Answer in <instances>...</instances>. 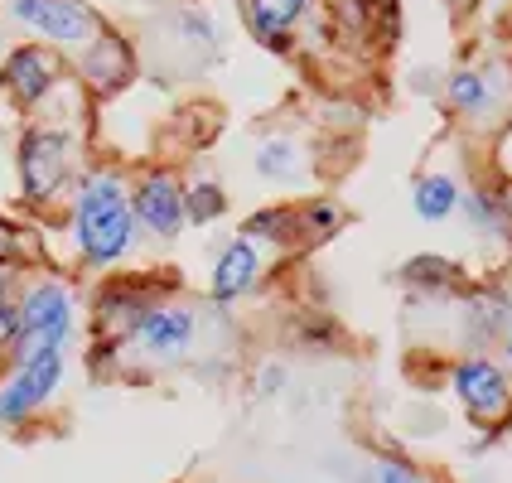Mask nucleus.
<instances>
[{
	"instance_id": "nucleus-1",
	"label": "nucleus",
	"mask_w": 512,
	"mask_h": 483,
	"mask_svg": "<svg viewBox=\"0 0 512 483\" xmlns=\"http://www.w3.org/2000/svg\"><path fill=\"white\" fill-rule=\"evenodd\" d=\"M63 232L73 266L87 276H112L141 247V228L131 213V174L97 160L83 165L68 199H63Z\"/></svg>"
},
{
	"instance_id": "nucleus-16",
	"label": "nucleus",
	"mask_w": 512,
	"mask_h": 483,
	"mask_svg": "<svg viewBox=\"0 0 512 483\" xmlns=\"http://www.w3.org/2000/svg\"><path fill=\"white\" fill-rule=\"evenodd\" d=\"M401 285H411L416 295H464L469 290V276L455 256L440 252H421L401 266Z\"/></svg>"
},
{
	"instance_id": "nucleus-28",
	"label": "nucleus",
	"mask_w": 512,
	"mask_h": 483,
	"mask_svg": "<svg viewBox=\"0 0 512 483\" xmlns=\"http://www.w3.org/2000/svg\"><path fill=\"white\" fill-rule=\"evenodd\" d=\"M281 377H285L281 368H266L261 372V392H266V397H276V392H281Z\"/></svg>"
},
{
	"instance_id": "nucleus-24",
	"label": "nucleus",
	"mask_w": 512,
	"mask_h": 483,
	"mask_svg": "<svg viewBox=\"0 0 512 483\" xmlns=\"http://www.w3.org/2000/svg\"><path fill=\"white\" fill-rule=\"evenodd\" d=\"M459 208L469 213V228L479 232V237H503V218H498V208H493V199H488V189H474V194H464L459 199Z\"/></svg>"
},
{
	"instance_id": "nucleus-21",
	"label": "nucleus",
	"mask_w": 512,
	"mask_h": 483,
	"mask_svg": "<svg viewBox=\"0 0 512 483\" xmlns=\"http://www.w3.org/2000/svg\"><path fill=\"white\" fill-rule=\"evenodd\" d=\"M295 208H300V237H305V247H319V242L339 237L343 223H348V208L339 199H329V194L300 199Z\"/></svg>"
},
{
	"instance_id": "nucleus-17",
	"label": "nucleus",
	"mask_w": 512,
	"mask_h": 483,
	"mask_svg": "<svg viewBox=\"0 0 512 483\" xmlns=\"http://www.w3.org/2000/svg\"><path fill=\"white\" fill-rule=\"evenodd\" d=\"M237 232L252 237L256 247H305V237H300V208H295V203H266V208H252Z\"/></svg>"
},
{
	"instance_id": "nucleus-2",
	"label": "nucleus",
	"mask_w": 512,
	"mask_h": 483,
	"mask_svg": "<svg viewBox=\"0 0 512 483\" xmlns=\"http://www.w3.org/2000/svg\"><path fill=\"white\" fill-rule=\"evenodd\" d=\"M83 170L78 136L54 121H29L15 141V179H20V208L34 218H49L63 208L73 179Z\"/></svg>"
},
{
	"instance_id": "nucleus-26",
	"label": "nucleus",
	"mask_w": 512,
	"mask_h": 483,
	"mask_svg": "<svg viewBox=\"0 0 512 483\" xmlns=\"http://www.w3.org/2000/svg\"><path fill=\"white\" fill-rule=\"evenodd\" d=\"M488 199L498 208V218H503V228L512 232V179H498L493 189H488Z\"/></svg>"
},
{
	"instance_id": "nucleus-25",
	"label": "nucleus",
	"mask_w": 512,
	"mask_h": 483,
	"mask_svg": "<svg viewBox=\"0 0 512 483\" xmlns=\"http://www.w3.org/2000/svg\"><path fill=\"white\" fill-rule=\"evenodd\" d=\"M372 483H430L416 464H406V459H382L377 464V474H372Z\"/></svg>"
},
{
	"instance_id": "nucleus-13",
	"label": "nucleus",
	"mask_w": 512,
	"mask_h": 483,
	"mask_svg": "<svg viewBox=\"0 0 512 483\" xmlns=\"http://www.w3.org/2000/svg\"><path fill=\"white\" fill-rule=\"evenodd\" d=\"M314 0H237V15L261 49L271 54H290L295 44V29L310 20Z\"/></svg>"
},
{
	"instance_id": "nucleus-27",
	"label": "nucleus",
	"mask_w": 512,
	"mask_h": 483,
	"mask_svg": "<svg viewBox=\"0 0 512 483\" xmlns=\"http://www.w3.org/2000/svg\"><path fill=\"white\" fill-rule=\"evenodd\" d=\"M20 285H25V271L0 266V305H5V300H20Z\"/></svg>"
},
{
	"instance_id": "nucleus-7",
	"label": "nucleus",
	"mask_w": 512,
	"mask_h": 483,
	"mask_svg": "<svg viewBox=\"0 0 512 483\" xmlns=\"http://www.w3.org/2000/svg\"><path fill=\"white\" fill-rule=\"evenodd\" d=\"M199 343V310L179 295H160L150 310L136 319L131 339H126V358H141V363H184Z\"/></svg>"
},
{
	"instance_id": "nucleus-6",
	"label": "nucleus",
	"mask_w": 512,
	"mask_h": 483,
	"mask_svg": "<svg viewBox=\"0 0 512 483\" xmlns=\"http://www.w3.org/2000/svg\"><path fill=\"white\" fill-rule=\"evenodd\" d=\"M5 15L39 44H54L68 58L87 49L97 39V29L107 25V15L92 0H5Z\"/></svg>"
},
{
	"instance_id": "nucleus-8",
	"label": "nucleus",
	"mask_w": 512,
	"mask_h": 483,
	"mask_svg": "<svg viewBox=\"0 0 512 483\" xmlns=\"http://www.w3.org/2000/svg\"><path fill=\"white\" fill-rule=\"evenodd\" d=\"M68 78H73L68 54H58L54 44H39V39L15 44L0 58V92H5V102L15 112H39Z\"/></svg>"
},
{
	"instance_id": "nucleus-15",
	"label": "nucleus",
	"mask_w": 512,
	"mask_h": 483,
	"mask_svg": "<svg viewBox=\"0 0 512 483\" xmlns=\"http://www.w3.org/2000/svg\"><path fill=\"white\" fill-rule=\"evenodd\" d=\"M459 300H464V310H459V319H464V339L474 343V348H484V343L508 334L512 305H508L503 290H474V285H469Z\"/></svg>"
},
{
	"instance_id": "nucleus-14",
	"label": "nucleus",
	"mask_w": 512,
	"mask_h": 483,
	"mask_svg": "<svg viewBox=\"0 0 512 483\" xmlns=\"http://www.w3.org/2000/svg\"><path fill=\"white\" fill-rule=\"evenodd\" d=\"M334 25L353 39H372L377 49H392L401 34L397 0H334Z\"/></svg>"
},
{
	"instance_id": "nucleus-12",
	"label": "nucleus",
	"mask_w": 512,
	"mask_h": 483,
	"mask_svg": "<svg viewBox=\"0 0 512 483\" xmlns=\"http://www.w3.org/2000/svg\"><path fill=\"white\" fill-rule=\"evenodd\" d=\"M266 276V252L256 247L252 237H232L218 247L213 256V271H208V300L213 305H237V300H247L256 285Z\"/></svg>"
},
{
	"instance_id": "nucleus-9",
	"label": "nucleus",
	"mask_w": 512,
	"mask_h": 483,
	"mask_svg": "<svg viewBox=\"0 0 512 483\" xmlns=\"http://www.w3.org/2000/svg\"><path fill=\"white\" fill-rule=\"evenodd\" d=\"M450 392L464 406V416L479 430H503L512 421V372L493 363L488 353H469L450 368Z\"/></svg>"
},
{
	"instance_id": "nucleus-19",
	"label": "nucleus",
	"mask_w": 512,
	"mask_h": 483,
	"mask_svg": "<svg viewBox=\"0 0 512 483\" xmlns=\"http://www.w3.org/2000/svg\"><path fill=\"white\" fill-rule=\"evenodd\" d=\"M459 199H464V189H459L455 174H421L416 189H411V208H416L421 223H445V218H455Z\"/></svg>"
},
{
	"instance_id": "nucleus-18",
	"label": "nucleus",
	"mask_w": 512,
	"mask_h": 483,
	"mask_svg": "<svg viewBox=\"0 0 512 483\" xmlns=\"http://www.w3.org/2000/svg\"><path fill=\"white\" fill-rule=\"evenodd\" d=\"M305 165H310L305 160V145L295 141V136H266L252 155L256 179H266V184H300Z\"/></svg>"
},
{
	"instance_id": "nucleus-5",
	"label": "nucleus",
	"mask_w": 512,
	"mask_h": 483,
	"mask_svg": "<svg viewBox=\"0 0 512 483\" xmlns=\"http://www.w3.org/2000/svg\"><path fill=\"white\" fill-rule=\"evenodd\" d=\"M174 285L179 281H155V276H102V281L92 285V295H87V329H92V339L97 343H116V348H126L131 339V329H136V319H141L160 295H174Z\"/></svg>"
},
{
	"instance_id": "nucleus-30",
	"label": "nucleus",
	"mask_w": 512,
	"mask_h": 483,
	"mask_svg": "<svg viewBox=\"0 0 512 483\" xmlns=\"http://www.w3.org/2000/svg\"><path fill=\"white\" fill-rule=\"evenodd\" d=\"M450 5H469V0H450Z\"/></svg>"
},
{
	"instance_id": "nucleus-20",
	"label": "nucleus",
	"mask_w": 512,
	"mask_h": 483,
	"mask_svg": "<svg viewBox=\"0 0 512 483\" xmlns=\"http://www.w3.org/2000/svg\"><path fill=\"white\" fill-rule=\"evenodd\" d=\"M0 266H15V271L44 266V237H39L34 223H20V218L0 213Z\"/></svg>"
},
{
	"instance_id": "nucleus-31",
	"label": "nucleus",
	"mask_w": 512,
	"mask_h": 483,
	"mask_svg": "<svg viewBox=\"0 0 512 483\" xmlns=\"http://www.w3.org/2000/svg\"><path fill=\"white\" fill-rule=\"evenodd\" d=\"M508 426H512V421H508Z\"/></svg>"
},
{
	"instance_id": "nucleus-10",
	"label": "nucleus",
	"mask_w": 512,
	"mask_h": 483,
	"mask_svg": "<svg viewBox=\"0 0 512 483\" xmlns=\"http://www.w3.org/2000/svg\"><path fill=\"white\" fill-rule=\"evenodd\" d=\"M68 63H73V78L83 83V92L97 97V102H112L141 78V54H136L131 34H121L112 20L97 29V39L87 49H78Z\"/></svg>"
},
{
	"instance_id": "nucleus-23",
	"label": "nucleus",
	"mask_w": 512,
	"mask_h": 483,
	"mask_svg": "<svg viewBox=\"0 0 512 483\" xmlns=\"http://www.w3.org/2000/svg\"><path fill=\"white\" fill-rule=\"evenodd\" d=\"M445 102L464 116H484L493 107V92H488V78L484 73H450L445 83Z\"/></svg>"
},
{
	"instance_id": "nucleus-29",
	"label": "nucleus",
	"mask_w": 512,
	"mask_h": 483,
	"mask_svg": "<svg viewBox=\"0 0 512 483\" xmlns=\"http://www.w3.org/2000/svg\"><path fill=\"white\" fill-rule=\"evenodd\" d=\"M503 358H508V368H512V324H508V334H503Z\"/></svg>"
},
{
	"instance_id": "nucleus-22",
	"label": "nucleus",
	"mask_w": 512,
	"mask_h": 483,
	"mask_svg": "<svg viewBox=\"0 0 512 483\" xmlns=\"http://www.w3.org/2000/svg\"><path fill=\"white\" fill-rule=\"evenodd\" d=\"M218 218H228V189L218 179H184V223L213 228Z\"/></svg>"
},
{
	"instance_id": "nucleus-4",
	"label": "nucleus",
	"mask_w": 512,
	"mask_h": 483,
	"mask_svg": "<svg viewBox=\"0 0 512 483\" xmlns=\"http://www.w3.org/2000/svg\"><path fill=\"white\" fill-rule=\"evenodd\" d=\"M68 382V348H44L0 372V430H25L58 401Z\"/></svg>"
},
{
	"instance_id": "nucleus-11",
	"label": "nucleus",
	"mask_w": 512,
	"mask_h": 483,
	"mask_svg": "<svg viewBox=\"0 0 512 483\" xmlns=\"http://www.w3.org/2000/svg\"><path fill=\"white\" fill-rule=\"evenodd\" d=\"M131 213L141 237L155 242H174L184 223V174L174 165H145L141 174H131Z\"/></svg>"
},
{
	"instance_id": "nucleus-3",
	"label": "nucleus",
	"mask_w": 512,
	"mask_h": 483,
	"mask_svg": "<svg viewBox=\"0 0 512 483\" xmlns=\"http://www.w3.org/2000/svg\"><path fill=\"white\" fill-rule=\"evenodd\" d=\"M78 319H83V300H78L73 281H63L54 271L25 276V285H20V339L5 363H20L44 348H73Z\"/></svg>"
}]
</instances>
